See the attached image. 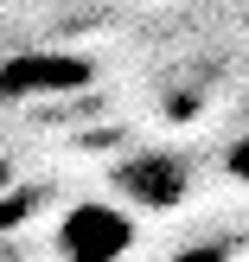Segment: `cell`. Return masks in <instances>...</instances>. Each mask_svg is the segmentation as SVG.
<instances>
[{
	"label": "cell",
	"mask_w": 249,
	"mask_h": 262,
	"mask_svg": "<svg viewBox=\"0 0 249 262\" xmlns=\"http://www.w3.org/2000/svg\"><path fill=\"white\" fill-rule=\"evenodd\" d=\"M83 77L89 71L77 58H45V51H38V58H13L7 71H0V96H26V90H77Z\"/></svg>",
	"instance_id": "3957f363"
},
{
	"label": "cell",
	"mask_w": 249,
	"mask_h": 262,
	"mask_svg": "<svg viewBox=\"0 0 249 262\" xmlns=\"http://www.w3.org/2000/svg\"><path fill=\"white\" fill-rule=\"evenodd\" d=\"M224 166H230V179H249V141H237V147L224 154Z\"/></svg>",
	"instance_id": "277c9868"
},
{
	"label": "cell",
	"mask_w": 249,
	"mask_h": 262,
	"mask_svg": "<svg viewBox=\"0 0 249 262\" xmlns=\"http://www.w3.org/2000/svg\"><path fill=\"white\" fill-rule=\"evenodd\" d=\"M58 256L64 262H122L134 250V217L109 199H83L58 217Z\"/></svg>",
	"instance_id": "6da1fadb"
},
{
	"label": "cell",
	"mask_w": 249,
	"mask_h": 262,
	"mask_svg": "<svg viewBox=\"0 0 249 262\" xmlns=\"http://www.w3.org/2000/svg\"><path fill=\"white\" fill-rule=\"evenodd\" d=\"M115 192H122L134 211H173V205L192 192V173H186V160H173V154H134V160L115 166Z\"/></svg>",
	"instance_id": "7a4b0ae2"
}]
</instances>
